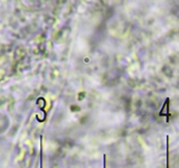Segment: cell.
Masks as SVG:
<instances>
[{"mask_svg":"<svg viewBox=\"0 0 179 168\" xmlns=\"http://www.w3.org/2000/svg\"><path fill=\"white\" fill-rule=\"evenodd\" d=\"M103 168H105V156L103 157Z\"/></svg>","mask_w":179,"mask_h":168,"instance_id":"6da1fadb","label":"cell"}]
</instances>
